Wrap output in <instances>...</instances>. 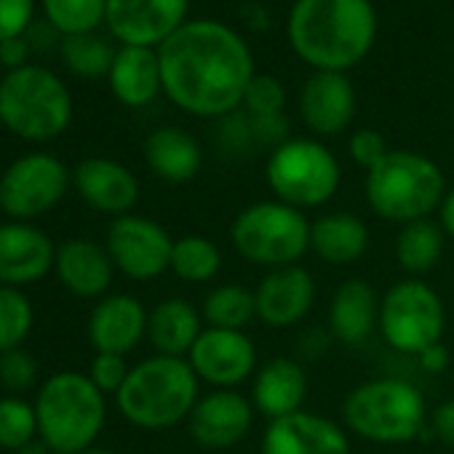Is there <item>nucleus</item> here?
Instances as JSON below:
<instances>
[{"mask_svg": "<svg viewBox=\"0 0 454 454\" xmlns=\"http://www.w3.org/2000/svg\"><path fill=\"white\" fill-rule=\"evenodd\" d=\"M276 200L294 208H316L340 190V163L329 147L313 139H286L273 147L265 168Z\"/></svg>", "mask_w": 454, "mask_h": 454, "instance_id": "1a4fd4ad", "label": "nucleus"}, {"mask_svg": "<svg viewBox=\"0 0 454 454\" xmlns=\"http://www.w3.org/2000/svg\"><path fill=\"white\" fill-rule=\"evenodd\" d=\"M105 247L115 270L131 281H153L171 268L174 239L150 216H115L107 227Z\"/></svg>", "mask_w": 454, "mask_h": 454, "instance_id": "f8f14e48", "label": "nucleus"}, {"mask_svg": "<svg viewBox=\"0 0 454 454\" xmlns=\"http://www.w3.org/2000/svg\"><path fill=\"white\" fill-rule=\"evenodd\" d=\"M38 438L54 454H81L91 449L107 422L105 393L81 372L51 374L35 395Z\"/></svg>", "mask_w": 454, "mask_h": 454, "instance_id": "20e7f679", "label": "nucleus"}, {"mask_svg": "<svg viewBox=\"0 0 454 454\" xmlns=\"http://www.w3.org/2000/svg\"><path fill=\"white\" fill-rule=\"evenodd\" d=\"M308 395V374L305 366L294 358H273L254 374L252 403L260 414L270 419L289 417L302 411Z\"/></svg>", "mask_w": 454, "mask_h": 454, "instance_id": "5701e85b", "label": "nucleus"}, {"mask_svg": "<svg viewBox=\"0 0 454 454\" xmlns=\"http://www.w3.org/2000/svg\"><path fill=\"white\" fill-rule=\"evenodd\" d=\"M374 30L369 0H297L289 20L294 51L326 73L358 65L372 49Z\"/></svg>", "mask_w": 454, "mask_h": 454, "instance_id": "f03ea898", "label": "nucleus"}, {"mask_svg": "<svg viewBox=\"0 0 454 454\" xmlns=\"http://www.w3.org/2000/svg\"><path fill=\"white\" fill-rule=\"evenodd\" d=\"M160 81L168 99L192 115L233 113L254 78L247 43L224 25H182L158 51Z\"/></svg>", "mask_w": 454, "mask_h": 454, "instance_id": "f257e3e1", "label": "nucleus"}, {"mask_svg": "<svg viewBox=\"0 0 454 454\" xmlns=\"http://www.w3.org/2000/svg\"><path fill=\"white\" fill-rule=\"evenodd\" d=\"M443 195V171L427 155L411 150H390L366 174V200L372 211L395 224L427 219L441 208Z\"/></svg>", "mask_w": 454, "mask_h": 454, "instance_id": "39448f33", "label": "nucleus"}, {"mask_svg": "<svg viewBox=\"0 0 454 454\" xmlns=\"http://www.w3.org/2000/svg\"><path fill=\"white\" fill-rule=\"evenodd\" d=\"M57 35H59V30L49 20L33 22L30 30L25 33V38H27V43H30L33 51H51L57 46Z\"/></svg>", "mask_w": 454, "mask_h": 454, "instance_id": "37998d69", "label": "nucleus"}, {"mask_svg": "<svg viewBox=\"0 0 454 454\" xmlns=\"http://www.w3.org/2000/svg\"><path fill=\"white\" fill-rule=\"evenodd\" d=\"M0 385L9 395H25L38 385V361L25 348L0 353Z\"/></svg>", "mask_w": 454, "mask_h": 454, "instance_id": "c9c22d12", "label": "nucleus"}, {"mask_svg": "<svg viewBox=\"0 0 454 454\" xmlns=\"http://www.w3.org/2000/svg\"><path fill=\"white\" fill-rule=\"evenodd\" d=\"M57 262V247L35 222H0V286L25 289L43 281Z\"/></svg>", "mask_w": 454, "mask_h": 454, "instance_id": "4468645a", "label": "nucleus"}, {"mask_svg": "<svg viewBox=\"0 0 454 454\" xmlns=\"http://www.w3.org/2000/svg\"><path fill=\"white\" fill-rule=\"evenodd\" d=\"M110 89L129 107L150 105L163 89L158 54L147 46H123L110 67Z\"/></svg>", "mask_w": 454, "mask_h": 454, "instance_id": "bb28decb", "label": "nucleus"}, {"mask_svg": "<svg viewBox=\"0 0 454 454\" xmlns=\"http://www.w3.org/2000/svg\"><path fill=\"white\" fill-rule=\"evenodd\" d=\"M200 332H203V316L195 310L192 302L182 297H168L150 310L147 340L158 356L187 358Z\"/></svg>", "mask_w": 454, "mask_h": 454, "instance_id": "a878e982", "label": "nucleus"}, {"mask_svg": "<svg viewBox=\"0 0 454 454\" xmlns=\"http://www.w3.org/2000/svg\"><path fill=\"white\" fill-rule=\"evenodd\" d=\"M46 20L67 38L94 33L107 17V0H43Z\"/></svg>", "mask_w": 454, "mask_h": 454, "instance_id": "72a5a7b5", "label": "nucleus"}, {"mask_svg": "<svg viewBox=\"0 0 454 454\" xmlns=\"http://www.w3.org/2000/svg\"><path fill=\"white\" fill-rule=\"evenodd\" d=\"M145 160L158 179L182 184L198 174L200 147L187 131L166 126V129L153 131L145 139Z\"/></svg>", "mask_w": 454, "mask_h": 454, "instance_id": "cd10ccee", "label": "nucleus"}, {"mask_svg": "<svg viewBox=\"0 0 454 454\" xmlns=\"http://www.w3.org/2000/svg\"><path fill=\"white\" fill-rule=\"evenodd\" d=\"M254 411V403L239 390H211L198 398L187 417V427L192 441L203 449H231L249 435Z\"/></svg>", "mask_w": 454, "mask_h": 454, "instance_id": "2eb2a0df", "label": "nucleus"}, {"mask_svg": "<svg viewBox=\"0 0 454 454\" xmlns=\"http://www.w3.org/2000/svg\"><path fill=\"white\" fill-rule=\"evenodd\" d=\"M257 318L265 326L286 329L300 324L316 302V281L302 265L270 270L254 289Z\"/></svg>", "mask_w": 454, "mask_h": 454, "instance_id": "a211bd4d", "label": "nucleus"}, {"mask_svg": "<svg viewBox=\"0 0 454 454\" xmlns=\"http://www.w3.org/2000/svg\"><path fill=\"white\" fill-rule=\"evenodd\" d=\"M81 454H121V451H113V449H102V446H91V449H86V451H81Z\"/></svg>", "mask_w": 454, "mask_h": 454, "instance_id": "de8ad7c7", "label": "nucleus"}, {"mask_svg": "<svg viewBox=\"0 0 454 454\" xmlns=\"http://www.w3.org/2000/svg\"><path fill=\"white\" fill-rule=\"evenodd\" d=\"M30 43L25 35L20 38H9V41H0V65H6L9 70H20L27 65V57H30Z\"/></svg>", "mask_w": 454, "mask_h": 454, "instance_id": "79ce46f5", "label": "nucleus"}, {"mask_svg": "<svg viewBox=\"0 0 454 454\" xmlns=\"http://www.w3.org/2000/svg\"><path fill=\"white\" fill-rule=\"evenodd\" d=\"M129 374H131V366L126 364V356H118V353H97L89 366V380L105 395H118Z\"/></svg>", "mask_w": 454, "mask_h": 454, "instance_id": "4c0bfd02", "label": "nucleus"}, {"mask_svg": "<svg viewBox=\"0 0 454 454\" xmlns=\"http://www.w3.org/2000/svg\"><path fill=\"white\" fill-rule=\"evenodd\" d=\"M54 273L59 284L81 300H102L115 276L107 247L89 239H70L57 247Z\"/></svg>", "mask_w": 454, "mask_h": 454, "instance_id": "412c9836", "label": "nucleus"}, {"mask_svg": "<svg viewBox=\"0 0 454 454\" xmlns=\"http://www.w3.org/2000/svg\"><path fill=\"white\" fill-rule=\"evenodd\" d=\"M441 227H443V233H446V239H451L454 241V187L451 190H446V195H443V203H441Z\"/></svg>", "mask_w": 454, "mask_h": 454, "instance_id": "a18cd8bd", "label": "nucleus"}, {"mask_svg": "<svg viewBox=\"0 0 454 454\" xmlns=\"http://www.w3.org/2000/svg\"><path fill=\"white\" fill-rule=\"evenodd\" d=\"M300 113L308 129L321 137L345 131L356 113V91L342 73H316L300 94Z\"/></svg>", "mask_w": 454, "mask_h": 454, "instance_id": "4be33fe9", "label": "nucleus"}, {"mask_svg": "<svg viewBox=\"0 0 454 454\" xmlns=\"http://www.w3.org/2000/svg\"><path fill=\"white\" fill-rule=\"evenodd\" d=\"M222 268L219 247L206 236H182L174 241L171 273L184 284H206Z\"/></svg>", "mask_w": 454, "mask_h": 454, "instance_id": "7c9ffc66", "label": "nucleus"}, {"mask_svg": "<svg viewBox=\"0 0 454 454\" xmlns=\"http://www.w3.org/2000/svg\"><path fill=\"white\" fill-rule=\"evenodd\" d=\"M231 244L252 265L270 270L300 265L310 252V222L289 203L260 200L233 219Z\"/></svg>", "mask_w": 454, "mask_h": 454, "instance_id": "6e6552de", "label": "nucleus"}, {"mask_svg": "<svg viewBox=\"0 0 454 454\" xmlns=\"http://www.w3.org/2000/svg\"><path fill=\"white\" fill-rule=\"evenodd\" d=\"M345 427L374 443H406L427 427L422 393L395 377L369 380L353 387L342 403Z\"/></svg>", "mask_w": 454, "mask_h": 454, "instance_id": "0eeeda50", "label": "nucleus"}, {"mask_svg": "<svg viewBox=\"0 0 454 454\" xmlns=\"http://www.w3.org/2000/svg\"><path fill=\"white\" fill-rule=\"evenodd\" d=\"M262 454H350V438L329 417L294 411L270 419L262 435Z\"/></svg>", "mask_w": 454, "mask_h": 454, "instance_id": "f3484780", "label": "nucleus"}, {"mask_svg": "<svg viewBox=\"0 0 454 454\" xmlns=\"http://www.w3.org/2000/svg\"><path fill=\"white\" fill-rule=\"evenodd\" d=\"M380 326V297L377 292L358 278L337 286L329 302V329L334 340L345 345L364 342Z\"/></svg>", "mask_w": 454, "mask_h": 454, "instance_id": "393cba45", "label": "nucleus"}, {"mask_svg": "<svg viewBox=\"0 0 454 454\" xmlns=\"http://www.w3.org/2000/svg\"><path fill=\"white\" fill-rule=\"evenodd\" d=\"M35 438H38L35 403H30L22 395L0 398V449L14 454Z\"/></svg>", "mask_w": 454, "mask_h": 454, "instance_id": "f704fd0d", "label": "nucleus"}, {"mask_svg": "<svg viewBox=\"0 0 454 454\" xmlns=\"http://www.w3.org/2000/svg\"><path fill=\"white\" fill-rule=\"evenodd\" d=\"M200 316L211 329L244 332L257 318L254 292H249L247 286H239V284H222L206 294Z\"/></svg>", "mask_w": 454, "mask_h": 454, "instance_id": "c756f323", "label": "nucleus"}, {"mask_svg": "<svg viewBox=\"0 0 454 454\" xmlns=\"http://www.w3.org/2000/svg\"><path fill=\"white\" fill-rule=\"evenodd\" d=\"M35 326V310L22 289L0 286V353L22 348Z\"/></svg>", "mask_w": 454, "mask_h": 454, "instance_id": "473e14b6", "label": "nucleus"}, {"mask_svg": "<svg viewBox=\"0 0 454 454\" xmlns=\"http://www.w3.org/2000/svg\"><path fill=\"white\" fill-rule=\"evenodd\" d=\"M35 0H0V41L20 38L30 30Z\"/></svg>", "mask_w": 454, "mask_h": 454, "instance_id": "58836bf2", "label": "nucleus"}, {"mask_svg": "<svg viewBox=\"0 0 454 454\" xmlns=\"http://www.w3.org/2000/svg\"><path fill=\"white\" fill-rule=\"evenodd\" d=\"M284 86L270 78V75H254L249 89H247V107L254 118H268V115H281V107H284Z\"/></svg>", "mask_w": 454, "mask_h": 454, "instance_id": "e433bc0d", "label": "nucleus"}, {"mask_svg": "<svg viewBox=\"0 0 454 454\" xmlns=\"http://www.w3.org/2000/svg\"><path fill=\"white\" fill-rule=\"evenodd\" d=\"M369 249V227L350 211L324 214L310 222V252L334 268L358 262Z\"/></svg>", "mask_w": 454, "mask_h": 454, "instance_id": "b1692460", "label": "nucleus"}, {"mask_svg": "<svg viewBox=\"0 0 454 454\" xmlns=\"http://www.w3.org/2000/svg\"><path fill=\"white\" fill-rule=\"evenodd\" d=\"M430 435L443 441L446 446H454V398L443 401L433 409L430 417Z\"/></svg>", "mask_w": 454, "mask_h": 454, "instance_id": "a19ab883", "label": "nucleus"}, {"mask_svg": "<svg viewBox=\"0 0 454 454\" xmlns=\"http://www.w3.org/2000/svg\"><path fill=\"white\" fill-rule=\"evenodd\" d=\"M443 302L435 289L419 278L398 281L380 300V332L401 353L419 356L443 334Z\"/></svg>", "mask_w": 454, "mask_h": 454, "instance_id": "9d476101", "label": "nucleus"}, {"mask_svg": "<svg viewBox=\"0 0 454 454\" xmlns=\"http://www.w3.org/2000/svg\"><path fill=\"white\" fill-rule=\"evenodd\" d=\"M73 174L51 153H27L0 174V211L17 222L49 214L67 192Z\"/></svg>", "mask_w": 454, "mask_h": 454, "instance_id": "9b49d317", "label": "nucleus"}, {"mask_svg": "<svg viewBox=\"0 0 454 454\" xmlns=\"http://www.w3.org/2000/svg\"><path fill=\"white\" fill-rule=\"evenodd\" d=\"M387 142L380 131L374 129H361L350 137V155L358 166H364L366 171H372L385 155H387Z\"/></svg>", "mask_w": 454, "mask_h": 454, "instance_id": "ea45409f", "label": "nucleus"}, {"mask_svg": "<svg viewBox=\"0 0 454 454\" xmlns=\"http://www.w3.org/2000/svg\"><path fill=\"white\" fill-rule=\"evenodd\" d=\"M187 364L200 382L233 390L257 372V348L247 332L206 326L187 353Z\"/></svg>", "mask_w": 454, "mask_h": 454, "instance_id": "ddd939ff", "label": "nucleus"}, {"mask_svg": "<svg viewBox=\"0 0 454 454\" xmlns=\"http://www.w3.org/2000/svg\"><path fill=\"white\" fill-rule=\"evenodd\" d=\"M115 54L118 51H113V46L107 41H102L99 35H94V33L67 35L62 41V59H65L67 70L81 75V78L110 75Z\"/></svg>", "mask_w": 454, "mask_h": 454, "instance_id": "2f4dec72", "label": "nucleus"}, {"mask_svg": "<svg viewBox=\"0 0 454 454\" xmlns=\"http://www.w3.org/2000/svg\"><path fill=\"white\" fill-rule=\"evenodd\" d=\"M198 385L187 358L150 356L131 366L126 385L118 390L115 403L126 422L142 430H166L190 417L198 403Z\"/></svg>", "mask_w": 454, "mask_h": 454, "instance_id": "7ed1b4c3", "label": "nucleus"}, {"mask_svg": "<svg viewBox=\"0 0 454 454\" xmlns=\"http://www.w3.org/2000/svg\"><path fill=\"white\" fill-rule=\"evenodd\" d=\"M150 313L131 294L102 297L89 316V342L97 353L129 356L147 337Z\"/></svg>", "mask_w": 454, "mask_h": 454, "instance_id": "aec40b11", "label": "nucleus"}, {"mask_svg": "<svg viewBox=\"0 0 454 454\" xmlns=\"http://www.w3.org/2000/svg\"><path fill=\"white\" fill-rule=\"evenodd\" d=\"M73 121V99L49 67L25 65L0 81V123L27 142H51Z\"/></svg>", "mask_w": 454, "mask_h": 454, "instance_id": "423d86ee", "label": "nucleus"}, {"mask_svg": "<svg viewBox=\"0 0 454 454\" xmlns=\"http://www.w3.org/2000/svg\"><path fill=\"white\" fill-rule=\"evenodd\" d=\"M419 364H422V369H427V372H433V374H438V372H443L446 366H449V350L438 342V345H430L427 350H422L419 356Z\"/></svg>", "mask_w": 454, "mask_h": 454, "instance_id": "c03bdc74", "label": "nucleus"}, {"mask_svg": "<svg viewBox=\"0 0 454 454\" xmlns=\"http://www.w3.org/2000/svg\"><path fill=\"white\" fill-rule=\"evenodd\" d=\"M73 187L99 214L123 216L139 200V182L123 163L113 158H86L73 168Z\"/></svg>", "mask_w": 454, "mask_h": 454, "instance_id": "6ab92c4d", "label": "nucleus"}, {"mask_svg": "<svg viewBox=\"0 0 454 454\" xmlns=\"http://www.w3.org/2000/svg\"><path fill=\"white\" fill-rule=\"evenodd\" d=\"M443 227L430 219H417L409 224H401V233L395 239V260L403 273L411 278L425 276L438 268L443 257Z\"/></svg>", "mask_w": 454, "mask_h": 454, "instance_id": "c85d7f7f", "label": "nucleus"}, {"mask_svg": "<svg viewBox=\"0 0 454 454\" xmlns=\"http://www.w3.org/2000/svg\"><path fill=\"white\" fill-rule=\"evenodd\" d=\"M14 454H54V449H51L43 438H35V441H30L27 446H22L20 451H14Z\"/></svg>", "mask_w": 454, "mask_h": 454, "instance_id": "49530a36", "label": "nucleus"}, {"mask_svg": "<svg viewBox=\"0 0 454 454\" xmlns=\"http://www.w3.org/2000/svg\"><path fill=\"white\" fill-rule=\"evenodd\" d=\"M187 0H107V27L126 46L168 41L184 20Z\"/></svg>", "mask_w": 454, "mask_h": 454, "instance_id": "dca6fc26", "label": "nucleus"}]
</instances>
